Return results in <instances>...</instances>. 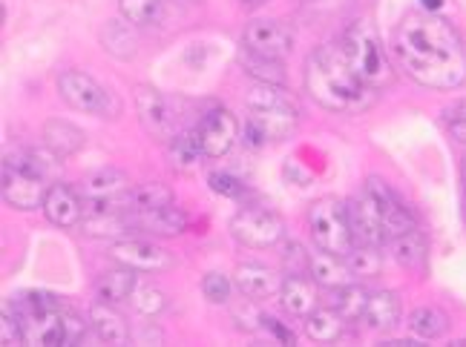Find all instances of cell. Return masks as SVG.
Returning <instances> with one entry per match:
<instances>
[{"label": "cell", "mask_w": 466, "mask_h": 347, "mask_svg": "<svg viewBox=\"0 0 466 347\" xmlns=\"http://www.w3.org/2000/svg\"><path fill=\"white\" fill-rule=\"evenodd\" d=\"M279 302H282V310L289 316L306 319L309 313H314V310L319 307L317 282L311 276H302V273H291V276L282 279Z\"/></svg>", "instance_id": "9a60e30c"}, {"label": "cell", "mask_w": 466, "mask_h": 347, "mask_svg": "<svg viewBox=\"0 0 466 347\" xmlns=\"http://www.w3.org/2000/svg\"><path fill=\"white\" fill-rule=\"evenodd\" d=\"M349 222H351V233H354V244L380 247L386 242L380 201L374 198L366 187H363V193H357L349 201Z\"/></svg>", "instance_id": "4fadbf2b"}, {"label": "cell", "mask_w": 466, "mask_h": 347, "mask_svg": "<svg viewBox=\"0 0 466 347\" xmlns=\"http://www.w3.org/2000/svg\"><path fill=\"white\" fill-rule=\"evenodd\" d=\"M130 198V213L138 210H156V207H167L173 204V190L161 181H147V184H136L127 193Z\"/></svg>", "instance_id": "4dcf8cb0"}, {"label": "cell", "mask_w": 466, "mask_h": 347, "mask_svg": "<svg viewBox=\"0 0 466 347\" xmlns=\"http://www.w3.org/2000/svg\"><path fill=\"white\" fill-rule=\"evenodd\" d=\"M167 158L173 164V170H178V173H190V170L199 167L202 158H205V150H202L196 130L193 133H178L167 144Z\"/></svg>", "instance_id": "4316f807"}, {"label": "cell", "mask_w": 466, "mask_h": 347, "mask_svg": "<svg viewBox=\"0 0 466 347\" xmlns=\"http://www.w3.org/2000/svg\"><path fill=\"white\" fill-rule=\"evenodd\" d=\"M89 324H93L96 336L104 344H127L133 339L124 316L118 313L113 304H106V302L93 304V310H89Z\"/></svg>", "instance_id": "44dd1931"}, {"label": "cell", "mask_w": 466, "mask_h": 347, "mask_svg": "<svg viewBox=\"0 0 466 347\" xmlns=\"http://www.w3.org/2000/svg\"><path fill=\"white\" fill-rule=\"evenodd\" d=\"M81 230L93 239H124L130 233V213H84Z\"/></svg>", "instance_id": "d4e9b609"}, {"label": "cell", "mask_w": 466, "mask_h": 347, "mask_svg": "<svg viewBox=\"0 0 466 347\" xmlns=\"http://www.w3.org/2000/svg\"><path fill=\"white\" fill-rule=\"evenodd\" d=\"M349 0H306V6L314 9V12H337L343 9Z\"/></svg>", "instance_id": "ee69618b"}, {"label": "cell", "mask_w": 466, "mask_h": 347, "mask_svg": "<svg viewBox=\"0 0 466 347\" xmlns=\"http://www.w3.org/2000/svg\"><path fill=\"white\" fill-rule=\"evenodd\" d=\"M233 282H237V290L242 296L254 299V302L279 296V287H282L279 273L265 264H239L237 273H233Z\"/></svg>", "instance_id": "e0dca14e"}, {"label": "cell", "mask_w": 466, "mask_h": 347, "mask_svg": "<svg viewBox=\"0 0 466 347\" xmlns=\"http://www.w3.org/2000/svg\"><path fill=\"white\" fill-rule=\"evenodd\" d=\"M127 190H130V178L113 167L93 173L84 184L86 198H113V195H124Z\"/></svg>", "instance_id": "f1b7e54d"}, {"label": "cell", "mask_w": 466, "mask_h": 347, "mask_svg": "<svg viewBox=\"0 0 466 347\" xmlns=\"http://www.w3.org/2000/svg\"><path fill=\"white\" fill-rule=\"evenodd\" d=\"M366 302H369V293L360 287V284H343L337 290H329V304L337 310L339 316L346 322H357L363 319V310H366Z\"/></svg>", "instance_id": "83f0119b"}, {"label": "cell", "mask_w": 466, "mask_h": 347, "mask_svg": "<svg viewBox=\"0 0 466 347\" xmlns=\"http://www.w3.org/2000/svg\"><path fill=\"white\" fill-rule=\"evenodd\" d=\"M420 4H423V9H426V12H438L443 0H420Z\"/></svg>", "instance_id": "f6af8a7d"}, {"label": "cell", "mask_w": 466, "mask_h": 347, "mask_svg": "<svg viewBox=\"0 0 466 347\" xmlns=\"http://www.w3.org/2000/svg\"><path fill=\"white\" fill-rule=\"evenodd\" d=\"M136 284H138L136 282V270L118 264L116 270H106L104 276H98V282H96V296H98V302H106V304L130 302Z\"/></svg>", "instance_id": "603a6c76"}, {"label": "cell", "mask_w": 466, "mask_h": 347, "mask_svg": "<svg viewBox=\"0 0 466 347\" xmlns=\"http://www.w3.org/2000/svg\"><path fill=\"white\" fill-rule=\"evenodd\" d=\"M130 304H133V310L138 316H158L161 310L167 307V296L153 284H136Z\"/></svg>", "instance_id": "d590c367"}, {"label": "cell", "mask_w": 466, "mask_h": 347, "mask_svg": "<svg viewBox=\"0 0 466 347\" xmlns=\"http://www.w3.org/2000/svg\"><path fill=\"white\" fill-rule=\"evenodd\" d=\"M58 93H61V98L69 106L78 109V113H86V115H113V98H110V93H106V89L96 78H89L86 72H78V69L61 72Z\"/></svg>", "instance_id": "52a82bcc"}, {"label": "cell", "mask_w": 466, "mask_h": 347, "mask_svg": "<svg viewBox=\"0 0 466 347\" xmlns=\"http://www.w3.org/2000/svg\"><path fill=\"white\" fill-rule=\"evenodd\" d=\"M64 344H81L86 336V322L73 313V310H64Z\"/></svg>", "instance_id": "60d3db41"}, {"label": "cell", "mask_w": 466, "mask_h": 347, "mask_svg": "<svg viewBox=\"0 0 466 347\" xmlns=\"http://www.w3.org/2000/svg\"><path fill=\"white\" fill-rule=\"evenodd\" d=\"M346 331V319L337 313V310L329 304V307H317L314 313L306 316V333L319 342V344H331L343 336Z\"/></svg>", "instance_id": "484cf974"}, {"label": "cell", "mask_w": 466, "mask_h": 347, "mask_svg": "<svg viewBox=\"0 0 466 347\" xmlns=\"http://www.w3.org/2000/svg\"><path fill=\"white\" fill-rule=\"evenodd\" d=\"M208 187L213 193H219V195H228V198H239L245 193L242 181L237 175H230V173H210L208 175Z\"/></svg>", "instance_id": "ab89813d"}, {"label": "cell", "mask_w": 466, "mask_h": 347, "mask_svg": "<svg viewBox=\"0 0 466 347\" xmlns=\"http://www.w3.org/2000/svg\"><path fill=\"white\" fill-rule=\"evenodd\" d=\"M248 6H262V4H268V0H245Z\"/></svg>", "instance_id": "7dc6e473"}, {"label": "cell", "mask_w": 466, "mask_h": 347, "mask_svg": "<svg viewBox=\"0 0 466 347\" xmlns=\"http://www.w3.org/2000/svg\"><path fill=\"white\" fill-rule=\"evenodd\" d=\"M299 126V106H271V109H248V141L259 144L285 141Z\"/></svg>", "instance_id": "30bf717a"}, {"label": "cell", "mask_w": 466, "mask_h": 347, "mask_svg": "<svg viewBox=\"0 0 466 347\" xmlns=\"http://www.w3.org/2000/svg\"><path fill=\"white\" fill-rule=\"evenodd\" d=\"M49 155L56 153H12L4 158V201L12 210L44 207Z\"/></svg>", "instance_id": "3957f363"}, {"label": "cell", "mask_w": 466, "mask_h": 347, "mask_svg": "<svg viewBox=\"0 0 466 347\" xmlns=\"http://www.w3.org/2000/svg\"><path fill=\"white\" fill-rule=\"evenodd\" d=\"M130 224H133V230L158 235V239H173V235H182L187 230V215L176 204H167V207H156V210L130 213Z\"/></svg>", "instance_id": "2e32d148"}, {"label": "cell", "mask_w": 466, "mask_h": 347, "mask_svg": "<svg viewBox=\"0 0 466 347\" xmlns=\"http://www.w3.org/2000/svg\"><path fill=\"white\" fill-rule=\"evenodd\" d=\"M339 49H343V55L354 66L357 75H360L366 84H371L374 89L391 84L394 72L386 61V52L380 46L378 32H374V26L369 21H354L346 29L343 41H339Z\"/></svg>", "instance_id": "277c9868"}, {"label": "cell", "mask_w": 466, "mask_h": 347, "mask_svg": "<svg viewBox=\"0 0 466 347\" xmlns=\"http://www.w3.org/2000/svg\"><path fill=\"white\" fill-rule=\"evenodd\" d=\"M443 124H446V130H450V135L466 147V101H458L446 109Z\"/></svg>", "instance_id": "f35d334b"}, {"label": "cell", "mask_w": 466, "mask_h": 347, "mask_svg": "<svg viewBox=\"0 0 466 347\" xmlns=\"http://www.w3.org/2000/svg\"><path fill=\"white\" fill-rule=\"evenodd\" d=\"M309 276L317 282V287L326 290H337L354 282V273L346 262V255H334L326 250H317L314 255H309Z\"/></svg>", "instance_id": "d6986e66"}, {"label": "cell", "mask_w": 466, "mask_h": 347, "mask_svg": "<svg viewBox=\"0 0 466 347\" xmlns=\"http://www.w3.org/2000/svg\"><path fill=\"white\" fill-rule=\"evenodd\" d=\"M86 213V204H84V198L73 190V187H66V184H52L46 190V198H44V215H46V222L49 224H56V227H76L81 224V218Z\"/></svg>", "instance_id": "5bb4252c"}, {"label": "cell", "mask_w": 466, "mask_h": 347, "mask_svg": "<svg viewBox=\"0 0 466 347\" xmlns=\"http://www.w3.org/2000/svg\"><path fill=\"white\" fill-rule=\"evenodd\" d=\"M110 255L136 273H161L173 267V253H167L165 247H158L147 239H118L110 247Z\"/></svg>", "instance_id": "7c38bea8"}, {"label": "cell", "mask_w": 466, "mask_h": 347, "mask_svg": "<svg viewBox=\"0 0 466 347\" xmlns=\"http://www.w3.org/2000/svg\"><path fill=\"white\" fill-rule=\"evenodd\" d=\"M64 310H46V313H29L21 316L24 324V344H38V347H61L64 344Z\"/></svg>", "instance_id": "ac0fdd59"}, {"label": "cell", "mask_w": 466, "mask_h": 347, "mask_svg": "<svg viewBox=\"0 0 466 347\" xmlns=\"http://www.w3.org/2000/svg\"><path fill=\"white\" fill-rule=\"evenodd\" d=\"M101 44H104V49L110 52V55H116V58H133L136 55V35L130 32V26H124L121 21H113V24H106L104 29H101Z\"/></svg>", "instance_id": "e575fe53"}, {"label": "cell", "mask_w": 466, "mask_h": 347, "mask_svg": "<svg viewBox=\"0 0 466 347\" xmlns=\"http://www.w3.org/2000/svg\"><path fill=\"white\" fill-rule=\"evenodd\" d=\"M391 55L426 89L443 93L466 84V46L458 29L435 12H409L391 35Z\"/></svg>", "instance_id": "6da1fadb"}, {"label": "cell", "mask_w": 466, "mask_h": 347, "mask_svg": "<svg viewBox=\"0 0 466 347\" xmlns=\"http://www.w3.org/2000/svg\"><path fill=\"white\" fill-rule=\"evenodd\" d=\"M233 322H237L242 331H257V327H262V313L257 307H237V313H233Z\"/></svg>", "instance_id": "b9f144b4"}, {"label": "cell", "mask_w": 466, "mask_h": 347, "mask_svg": "<svg viewBox=\"0 0 466 347\" xmlns=\"http://www.w3.org/2000/svg\"><path fill=\"white\" fill-rule=\"evenodd\" d=\"M309 227L317 250L346 255L354 247V233L349 222V204L339 198H319L309 210Z\"/></svg>", "instance_id": "5b68a950"}, {"label": "cell", "mask_w": 466, "mask_h": 347, "mask_svg": "<svg viewBox=\"0 0 466 347\" xmlns=\"http://www.w3.org/2000/svg\"><path fill=\"white\" fill-rule=\"evenodd\" d=\"M136 109H138V121L147 130L150 138L170 144L178 133V118L170 101L153 86H136Z\"/></svg>", "instance_id": "ba28073f"}, {"label": "cell", "mask_w": 466, "mask_h": 347, "mask_svg": "<svg viewBox=\"0 0 466 347\" xmlns=\"http://www.w3.org/2000/svg\"><path fill=\"white\" fill-rule=\"evenodd\" d=\"M400 316H403V304H400L398 293H391V290L369 293V302H366V310H363V322L371 327V331H378V333L394 331V327L400 324Z\"/></svg>", "instance_id": "ffe728a7"}, {"label": "cell", "mask_w": 466, "mask_h": 347, "mask_svg": "<svg viewBox=\"0 0 466 347\" xmlns=\"http://www.w3.org/2000/svg\"><path fill=\"white\" fill-rule=\"evenodd\" d=\"M461 175H463V193H466V155H463V161H461Z\"/></svg>", "instance_id": "bcb514c9"}, {"label": "cell", "mask_w": 466, "mask_h": 347, "mask_svg": "<svg viewBox=\"0 0 466 347\" xmlns=\"http://www.w3.org/2000/svg\"><path fill=\"white\" fill-rule=\"evenodd\" d=\"M262 327H268V331H271L279 342H285V344H294L297 339H294V333L289 331V327H282L277 319H271V316H262Z\"/></svg>", "instance_id": "7bdbcfd3"}, {"label": "cell", "mask_w": 466, "mask_h": 347, "mask_svg": "<svg viewBox=\"0 0 466 347\" xmlns=\"http://www.w3.org/2000/svg\"><path fill=\"white\" fill-rule=\"evenodd\" d=\"M196 135L205 150V158H222L230 153V147L239 138V121L225 106H213L205 113V118L196 126Z\"/></svg>", "instance_id": "8fae6325"}, {"label": "cell", "mask_w": 466, "mask_h": 347, "mask_svg": "<svg viewBox=\"0 0 466 347\" xmlns=\"http://www.w3.org/2000/svg\"><path fill=\"white\" fill-rule=\"evenodd\" d=\"M121 17L133 26H156L165 15L161 0H118Z\"/></svg>", "instance_id": "836d02e7"}, {"label": "cell", "mask_w": 466, "mask_h": 347, "mask_svg": "<svg viewBox=\"0 0 466 347\" xmlns=\"http://www.w3.org/2000/svg\"><path fill=\"white\" fill-rule=\"evenodd\" d=\"M242 66L250 78H257V84H285V66L282 61L274 58H262V55L245 49L242 52Z\"/></svg>", "instance_id": "1f68e13d"}, {"label": "cell", "mask_w": 466, "mask_h": 347, "mask_svg": "<svg viewBox=\"0 0 466 347\" xmlns=\"http://www.w3.org/2000/svg\"><path fill=\"white\" fill-rule=\"evenodd\" d=\"M346 262L354 273V279H371L378 276L383 270V255H380V247L374 244H354L349 253H346Z\"/></svg>", "instance_id": "d6a6232c"}, {"label": "cell", "mask_w": 466, "mask_h": 347, "mask_svg": "<svg viewBox=\"0 0 466 347\" xmlns=\"http://www.w3.org/2000/svg\"><path fill=\"white\" fill-rule=\"evenodd\" d=\"M230 235L250 250H268V247H277L285 239V224H282V218L271 210L245 207L233 215Z\"/></svg>", "instance_id": "8992f818"}, {"label": "cell", "mask_w": 466, "mask_h": 347, "mask_svg": "<svg viewBox=\"0 0 466 347\" xmlns=\"http://www.w3.org/2000/svg\"><path fill=\"white\" fill-rule=\"evenodd\" d=\"M242 44L245 49L262 55V58L285 61L294 49V32L289 24L274 21V17H257V21H250L245 26Z\"/></svg>", "instance_id": "9c48e42d"}, {"label": "cell", "mask_w": 466, "mask_h": 347, "mask_svg": "<svg viewBox=\"0 0 466 347\" xmlns=\"http://www.w3.org/2000/svg\"><path fill=\"white\" fill-rule=\"evenodd\" d=\"M306 93L329 113H366L378 101V89L354 72L339 44L317 46L306 61Z\"/></svg>", "instance_id": "7a4b0ae2"}, {"label": "cell", "mask_w": 466, "mask_h": 347, "mask_svg": "<svg viewBox=\"0 0 466 347\" xmlns=\"http://www.w3.org/2000/svg\"><path fill=\"white\" fill-rule=\"evenodd\" d=\"M409 331L420 339H438L450 331V319L438 307H418L409 313Z\"/></svg>", "instance_id": "f546056e"}, {"label": "cell", "mask_w": 466, "mask_h": 347, "mask_svg": "<svg viewBox=\"0 0 466 347\" xmlns=\"http://www.w3.org/2000/svg\"><path fill=\"white\" fill-rule=\"evenodd\" d=\"M0 344H24V324L12 302L4 304V313H0Z\"/></svg>", "instance_id": "8d00e7d4"}, {"label": "cell", "mask_w": 466, "mask_h": 347, "mask_svg": "<svg viewBox=\"0 0 466 347\" xmlns=\"http://www.w3.org/2000/svg\"><path fill=\"white\" fill-rule=\"evenodd\" d=\"M389 250L394 255V262H398L400 267L411 270V273H420L426 270V255H429V242L426 235L415 227L409 230L403 235H394V239H389Z\"/></svg>", "instance_id": "7402d4cb"}, {"label": "cell", "mask_w": 466, "mask_h": 347, "mask_svg": "<svg viewBox=\"0 0 466 347\" xmlns=\"http://www.w3.org/2000/svg\"><path fill=\"white\" fill-rule=\"evenodd\" d=\"M178 4H187V0H178Z\"/></svg>", "instance_id": "c3c4849f"}, {"label": "cell", "mask_w": 466, "mask_h": 347, "mask_svg": "<svg viewBox=\"0 0 466 347\" xmlns=\"http://www.w3.org/2000/svg\"><path fill=\"white\" fill-rule=\"evenodd\" d=\"M202 293L210 304H225L230 299V279L222 273H208L202 279Z\"/></svg>", "instance_id": "74e56055"}, {"label": "cell", "mask_w": 466, "mask_h": 347, "mask_svg": "<svg viewBox=\"0 0 466 347\" xmlns=\"http://www.w3.org/2000/svg\"><path fill=\"white\" fill-rule=\"evenodd\" d=\"M44 141H46V150H52L58 158H66V155H76L84 147V133L76 124L52 118L44 124Z\"/></svg>", "instance_id": "cb8c5ba5"}]
</instances>
